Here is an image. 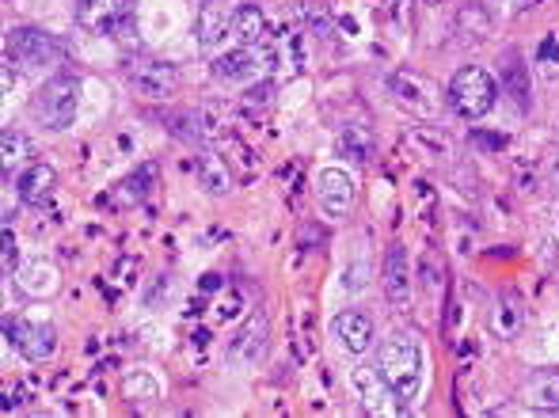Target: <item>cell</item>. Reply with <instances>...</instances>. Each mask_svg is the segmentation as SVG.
Returning a JSON list of instances; mask_svg holds the SVG:
<instances>
[{
  "mask_svg": "<svg viewBox=\"0 0 559 418\" xmlns=\"http://www.w3.org/2000/svg\"><path fill=\"white\" fill-rule=\"evenodd\" d=\"M377 369L389 381L392 396H396L400 407H412L419 399L423 389V350L419 338L407 335V331H392L381 343V358H377Z\"/></svg>",
  "mask_w": 559,
  "mask_h": 418,
  "instance_id": "cell-1",
  "label": "cell"
},
{
  "mask_svg": "<svg viewBox=\"0 0 559 418\" xmlns=\"http://www.w3.org/2000/svg\"><path fill=\"white\" fill-rule=\"evenodd\" d=\"M495 99H499V81H495L484 65L456 69L453 81H449V88H445L449 110H453V115H461V118H468V122L484 118L487 110L495 107Z\"/></svg>",
  "mask_w": 559,
  "mask_h": 418,
  "instance_id": "cell-2",
  "label": "cell"
},
{
  "mask_svg": "<svg viewBox=\"0 0 559 418\" xmlns=\"http://www.w3.org/2000/svg\"><path fill=\"white\" fill-rule=\"evenodd\" d=\"M76 110H81V81L76 76H53L31 99V115L46 130H69Z\"/></svg>",
  "mask_w": 559,
  "mask_h": 418,
  "instance_id": "cell-3",
  "label": "cell"
},
{
  "mask_svg": "<svg viewBox=\"0 0 559 418\" xmlns=\"http://www.w3.org/2000/svg\"><path fill=\"white\" fill-rule=\"evenodd\" d=\"M4 53L27 69H46V65H58L61 61L58 38L46 35V31H38V27H8Z\"/></svg>",
  "mask_w": 559,
  "mask_h": 418,
  "instance_id": "cell-4",
  "label": "cell"
},
{
  "mask_svg": "<svg viewBox=\"0 0 559 418\" xmlns=\"http://www.w3.org/2000/svg\"><path fill=\"white\" fill-rule=\"evenodd\" d=\"M271 65V53L259 50V46H236V50L222 53L214 61V81L228 84V88H243V84H255L259 76Z\"/></svg>",
  "mask_w": 559,
  "mask_h": 418,
  "instance_id": "cell-5",
  "label": "cell"
},
{
  "mask_svg": "<svg viewBox=\"0 0 559 418\" xmlns=\"http://www.w3.org/2000/svg\"><path fill=\"white\" fill-rule=\"evenodd\" d=\"M381 286L384 297L396 312L412 309V297H415V271H412V255H407L404 243H392L384 251V263H381Z\"/></svg>",
  "mask_w": 559,
  "mask_h": 418,
  "instance_id": "cell-6",
  "label": "cell"
},
{
  "mask_svg": "<svg viewBox=\"0 0 559 418\" xmlns=\"http://www.w3.org/2000/svg\"><path fill=\"white\" fill-rule=\"evenodd\" d=\"M76 27L88 35H118L130 23V0H76L73 4Z\"/></svg>",
  "mask_w": 559,
  "mask_h": 418,
  "instance_id": "cell-7",
  "label": "cell"
},
{
  "mask_svg": "<svg viewBox=\"0 0 559 418\" xmlns=\"http://www.w3.org/2000/svg\"><path fill=\"white\" fill-rule=\"evenodd\" d=\"M266 338H271V320H266V312H251L248 320L240 323L236 338L228 343V361H233L236 369H255L266 354Z\"/></svg>",
  "mask_w": 559,
  "mask_h": 418,
  "instance_id": "cell-8",
  "label": "cell"
},
{
  "mask_svg": "<svg viewBox=\"0 0 559 418\" xmlns=\"http://www.w3.org/2000/svg\"><path fill=\"white\" fill-rule=\"evenodd\" d=\"M389 88H392V96H396L400 107H407L419 118H435L438 110H442V92H438L435 84L419 73H392Z\"/></svg>",
  "mask_w": 559,
  "mask_h": 418,
  "instance_id": "cell-9",
  "label": "cell"
},
{
  "mask_svg": "<svg viewBox=\"0 0 559 418\" xmlns=\"http://www.w3.org/2000/svg\"><path fill=\"white\" fill-rule=\"evenodd\" d=\"M354 194H358V179L346 168H324L317 176V202L324 210V217H346L354 206Z\"/></svg>",
  "mask_w": 559,
  "mask_h": 418,
  "instance_id": "cell-10",
  "label": "cell"
},
{
  "mask_svg": "<svg viewBox=\"0 0 559 418\" xmlns=\"http://www.w3.org/2000/svg\"><path fill=\"white\" fill-rule=\"evenodd\" d=\"M4 331H8V343H12L27 361H46V358H53V350H58V335H53L50 323H38V320L12 323L8 320Z\"/></svg>",
  "mask_w": 559,
  "mask_h": 418,
  "instance_id": "cell-11",
  "label": "cell"
},
{
  "mask_svg": "<svg viewBox=\"0 0 559 418\" xmlns=\"http://www.w3.org/2000/svg\"><path fill=\"white\" fill-rule=\"evenodd\" d=\"M130 84L145 99H171L179 92V69L171 61H138L130 69Z\"/></svg>",
  "mask_w": 559,
  "mask_h": 418,
  "instance_id": "cell-12",
  "label": "cell"
},
{
  "mask_svg": "<svg viewBox=\"0 0 559 418\" xmlns=\"http://www.w3.org/2000/svg\"><path fill=\"white\" fill-rule=\"evenodd\" d=\"M233 20H236V8H228V0H206L194 15V46L199 50H214L228 38L233 31Z\"/></svg>",
  "mask_w": 559,
  "mask_h": 418,
  "instance_id": "cell-13",
  "label": "cell"
},
{
  "mask_svg": "<svg viewBox=\"0 0 559 418\" xmlns=\"http://www.w3.org/2000/svg\"><path fill=\"white\" fill-rule=\"evenodd\" d=\"M332 331H335L338 346H343L346 354H354V358H361L366 350H373L377 331H373V320H369L366 312H358V309L338 312L335 323H332Z\"/></svg>",
  "mask_w": 559,
  "mask_h": 418,
  "instance_id": "cell-14",
  "label": "cell"
},
{
  "mask_svg": "<svg viewBox=\"0 0 559 418\" xmlns=\"http://www.w3.org/2000/svg\"><path fill=\"white\" fill-rule=\"evenodd\" d=\"M354 389H358L361 407H366L369 415H392L400 407V404H389V399H396V396H392V389L381 377V369H369V366L354 369Z\"/></svg>",
  "mask_w": 559,
  "mask_h": 418,
  "instance_id": "cell-15",
  "label": "cell"
},
{
  "mask_svg": "<svg viewBox=\"0 0 559 418\" xmlns=\"http://www.w3.org/2000/svg\"><path fill=\"white\" fill-rule=\"evenodd\" d=\"M522 399L525 407L540 415H559V369H540L525 381L522 389Z\"/></svg>",
  "mask_w": 559,
  "mask_h": 418,
  "instance_id": "cell-16",
  "label": "cell"
},
{
  "mask_svg": "<svg viewBox=\"0 0 559 418\" xmlns=\"http://www.w3.org/2000/svg\"><path fill=\"white\" fill-rule=\"evenodd\" d=\"M15 286L31 297H53L61 289V274L50 259H31V263H23L20 274H15Z\"/></svg>",
  "mask_w": 559,
  "mask_h": 418,
  "instance_id": "cell-17",
  "label": "cell"
},
{
  "mask_svg": "<svg viewBox=\"0 0 559 418\" xmlns=\"http://www.w3.org/2000/svg\"><path fill=\"white\" fill-rule=\"evenodd\" d=\"M53 187H58V171H53L50 164H27V168L20 171V179H15V194H20L23 202H31V206L50 199Z\"/></svg>",
  "mask_w": 559,
  "mask_h": 418,
  "instance_id": "cell-18",
  "label": "cell"
},
{
  "mask_svg": "<svg viewBox=\"0 0 559 418\" xmlns=\"http://www.w3.org/2000/svg\"><path fill=\"white\" fill-rule=\"evenodd\" d=\"M525 327V309H522V297L518 294H502L499 301H495L491 309V331L502 338V343H510V338H518Z\"/></svg>",
  "mask_w": 559,
  "mask_h": 418,
  "instance_id": "cell-19",
  "label": "cell"
},
{
  "mask_svg": "<svg viewBox=\"0 0 559 418\" xmlns=\"http://www.w3.org/2000/svg\"><path fill=\"white\" fill-rule=\"evenodd\" d=\"M194 176H199V187H206L214 199H225V194L233 191L228 164L217 153H199V156H194Z\"/></svg>",
  "mask_w": 559,
  "mask_h": 418,
  "instance_id": "cell-20",
  "label": "cell"
},
{
  "mask_svg": "<svg viewBox=\"0 0 559 418\" xmlns=\"http://www.w3.org/2000/svg\"><path fill=\"white\" fill-rule=\"evenodd\" d=\"M233 35L240 46H266V12L259 4H240L233 20Z\"/></svg>",
  "mask_w": 559,
  "mask_h": 418,
  "instance_id": "cell-21",
  "label": "cell"
},
{
  "mask_svg": "<svg viewBox=\"0 0 559 418\" xmlns=\"http://www.w3.org/2000/svg\"><path fill=\"white\" fill-rule=\"evenodd\" d=\"M338 153H346L350 160L366 164L369 156H373V133L366 130V126H346L343 133H338Z\"/></svg>",
  "mask_w": 559,
  "mask_h": 418,
  "instance_id": "cell-22",
  "label": "cell"
},
{
  "mask_svg": "<svg viewBox=\"0 0 559 418\" xmlns=\"http://www.w3.org/2000/svg\"><path fill=\"white\" fill-rule=\"evenodd\" d=\"M456 27H461L468 38H487V35H491V12H487L479 0L461 4V12H456Z\"/></svg>",
  "mask_w": 559,
  "mask_h": 418,
  "instance_id": "cell-23",
  "label": "cell"
},
{
  "mask_svg": "<svg viewBox=\"0 0 559 418\" xmlns=\"http://www.w3.org/2000/svg\"><path fill=\"white\" fill-rule=\"evenodd\" d=\"M502 92H510L518 104L530 107V73H525V65L518 61V53H510V65H507V73H502Z\"/></svg>",
  "mask_w": 559,
  "mask_h": 418,
  "instance_id": "cell-24",
  "label": "cell"
},
{
  "mask_svg": "<svg viewBox=\"0 0 559 418\" xmlns=\"http://www.w3.org/2000/svg\"><path fill=\"white\" fill-rule=\"evenodd\" d=\"M122 392L130 404H153V399H160V384H156V377H148V373H130L122 381Z\"/></svg>",
  "mask_w": 559,
  "mask_h": 418,
  "instance_id": "cell-25",
  "label": "cell"
},
{
  "mask_svg": "<svg viewBox=\"0 0 559 418\" xmlns=\"http://www.w3.org/2000/svg\"><path fill=\"white\" fill-rule=\"evenodd\" d=\"M0 156H4V171H12L15 164H23L31 156V141L20 130H4L0 133Z\"/></svg>",
  "mask_w": 559,
  "mask_h": 418,
  "instance_id": "cell-26",
  "label": "cell"
},
{
  "mask_svg": "<svg viewBox=\"0 0 559 418\" xmlns=\"http://www.w3.org/2000/svg\"><path fill=\"white\" fill-rule=\"evenodd\" d=\"M171 294H176V282H171V274H160V278L153 282V289L145 294V304L148 309H160L164 297H171Z\"/></svg>",
  "mask_w": 559,
  "mask_h": 418,
  "instance_id": "cell-27",
  "label": "cell"
},
{
  "mask_svg": "<svg viewBox=\"0 0 559 418\" xmlns=\"http://www.w3.org/2000/svg\"><path fill=\"white\" fill-rule=\"evenodd\" d=\"M153 179H156L153 164H141V171H138V176H130V183H126V187H130V194H138V199H141V194H148V183H153Z\"/></svg>",
  "mask_w": 559,
  "mask_h": 418,
  "instance_id": "cell-28",
  "label": "cell"
},
{
  "mask_svg": "<svg viewBox=\"0 0 559 418\" xmlns=\"http://www.w3.org/2000/svg\"><path fill=\"white\" fill-rule=\"evenodd\" d=\"M4 274H15V236H12V225H4Z\"/></svg>",
  "mask_w": 559,
  "mask_h": 418,
  "instance_id": "cell-29",
  "label": "cell"
},
{
  "mask_svg": "<svg viewBox=\"0 0 559 418\" xmlns=\"http://www.w3.org/2000/svg\"><path fill=\"white\" fill-rule=\"evenodd\" d=\"M389 15L396 27H407L412 23V12H407V0H389Z\"/></svg>",
  "mask_w": 559,
  "mask_h": 418,
  "instance_id": "cell-30",
  "label": "cell"
},
{
  "mask_svg": "<svg viewBox=\"0 0 559 418\" xmlns=\"http://www.w3.org/2000/svg\"><path fill=\"white\" fill-rule=\"evenodd\" d=\"M248 96L255 99V104H266V99H271V84H263V88H251Z\"/></svg>",
  "mask_w": 559,
  "mask_h": 418,
  "instance_id": "cell-31",
  "label": "cell"
},
{
  "mask_svg": "<svg viewBox=\"0 0 559 418\" xmlns=\"http://www.w3.org/2000/svg\"><path fill=\"white\" fill-rule=\"evenodd\" d=\"M427 4H449V0H427Z\"/></svg>",
  "mask_w": 559,
  "mask_h": 418,
  "instance_id": "cell-32",
  "label": "cell"
},
{
  "mask_svg": "<svg viewBox=\"0 0 559 418\" xmlns=\"http://www.w3.org/2000/svg\"><path fill=\"white\" fill-rule=\"evenodd\" d=\"M530 4H540V0H530Z\"/></svg>",
  "mask_w": 559,
  "mask_h": 418,
  "instance_id": "cell-33",
  "label": "cell"
}]
</instances>
